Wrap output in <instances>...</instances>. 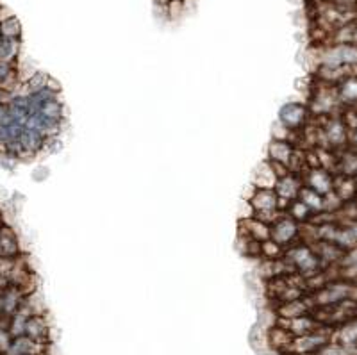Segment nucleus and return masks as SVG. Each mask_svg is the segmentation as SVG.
<instances>
[{"label": "nucleus", "instance_id": "obj_1", "mask_svg": "<svg viewBox=\"0 0 357 355\" xmlns=\"http://www.w3.org/2000/svg\"><path fill=\"white\" fill-rule=\"evenodd\" d=\"M270 239L279 243L284 250L289 248V246L296 245V243H301V238H298V222L293 220L289 214H286L284 218H280L279 222L270 225Z\"/></svg>", "mask_w": 357, "mask_h": 355}, {"label": "nucleus", "instance_id": "obj_2", "mask_svg": "<svg viewBox=\"0 0 357 355\" xmlns=\"http://www.w3.org/2000/svg\"><path fill=\"white\" fill-rule=\"evenodd\" d=\"M238 238H252L263 243L270 239V225L256 218H241L238 223Z\"/></svg>", "mask_w": 357, "mask_h": 355}, {"label": "nucleus", "instance_id": "obj_3", "mask_svg": "<svg viewBox=\"0 0 357 355\" xmlns=\"http://www.w3.org/2000/svg\"><path fill=\"white\" fill-rule=\"evenodd\" d=\"M22 245L20 239H18L17 232L11 225L4 223L0 227V255H6V257H15V255L22 254Z\"/></svg>", "mask_w": 357, "mask_h": 355}, {"label": "nucleus", "instance_id": "obj_4", "mask_svg": "<svg viewBox=\"0 0 357 355\" xmlns=\"http://www.w3.org/2000/svg\"><path fill=\"white\" fill-rule=\"evenodd\" d=\"M25 334L29 338L41 341V343H52L50 339V325L47 322L45 315H34L27 319V327H25Z\"/></svg>", "mask_w": 357, "mask_h": 355}, {"label": "nucleus", "instance_id": "obj_5", "mask_svg": "<svg viewBox=\"0 0 357 355\" xmlns=\"http://www.w3.org/2000/svg\"><path fill=\"white\" fill-rule=\"evenodd\" d=\"M302 186H304V181H302L298 175L295 174H289L288 177L284 179H279L275 184V193L279 195V198H286V200H295V198H298V191L302 190Z\"/></svg>", "mask_w": 357, "mask_h": 355}, {"label": "nucleus", "instance_id": "obj_6", "mask_svg": "<svg viewBox=\"0 0 357 355\" xmlns=\"http://www.w3.org/2000/svg\"><path fill=\"white\" fill-rule=\"evenodd\" d=\"M248 204L254 209H279V195L272 188H257Z\"/></svg>", "mask_w": 357, "mask_h": 355}, {"label": "nucleus", "instance_id": "obj_7", "mask_svg": "<svg viewBox=\"0 0 357 355\" xmlns=\"http://www.w3.org/2000/svg\"><path fill=\"white\" fill-rule=\"evenodd\" d=\"M291 152L293 145H289L286 139H275V137H273L270 146H268V159H275V161L286 163V165H288Z\"/></svg>", "mask_w": 357, "mask_h": 355}, {"label": "nucleus", "instance_id": "obj_8", "mask_svg": "<svg viewBox=\"0 0 357 355\" xmlns=\"http://www.w3.org/2000/svg\"><path fill=\"white\" fill-rule=\"evenodd\" d=\"M22 50V40H6L0 36V61L6 63H18Z\"/></svg>", "mask_w": 357, "mask_h": 355}, {"label": "nucleus", "instance_id": "obj_9", "mask_svg": "<svg viewBox=\"0 0 357 355\" xmlns=\"http://www.w3.org/2000/svg\"><path fill=\"white\" fill-rule=\"evenodd\" d=\"M0 36L6 40H22V24L15 15L0 24Z\"/></svg>", "mask_w": 357, "mask_h": 355}, {"label": "nucleus", "instance_id": "obj_10", "mask_svg": "<svg viewBox=\"0 0 357 355\" xmlns=\"http://www.w3.org/2000/svg\"><path fill=\"white\" fill-rule=\"evenodd\" d=\"M256 188H275L277 184V177L273 175L272 168H270V165H268V161L263 163V166H261L259 169H257L256 177H254V182H252Z\"/></svg>", "mask_w": 357, "mask_h": 355}, {"label": "nucleus", "instance_id": "obj_11", "mask_svg": "<svg viewBox=\"0 0 357 355\" xmlns=\"http://www.w3.org/2000/svg\"><path fill=\"white\" fill-rule=\"evenodd\" d=\"M284 255V248L275 243L273 239H266V241L261 243V259H270V261H275Z\"/></svg>", "mask_w": 357, "mask_h": 355}, {"label": "nucleus", "instance_id": "obj_12", "mask_svg": "<svg viewBox=\"0 0 357 355\" xmlns=\"http://www.w3.org/2000/svg\"><path fill=\"white\" fill-rule=\"evenodd\" d=\"M266 161H268V165H270V168H272L273 175L277 177V181H279V179L288 177V175L291 174V172H289V166L286 165V163L275 161V159H266Z\"/></svg>", "mask_w": 357, "mask_h": 355}, {"label": "nucleus", "instance_id": "obj_13", "mask_svg": "<svg viewBox=\"0 0 357 355\" xmlns=\"http://www.w3.org/2000/svg\"><path fill=\"white\" fill-rule=\"evenodd\" d=\"M184 9V2L183 0H172L170 4H168L167 13L170 15V18H177Z\"/></svg>", "mask_w": 357, "mask_h": 355}, {"label": "nucleus", "instance_id": "obj_14", "mask_svg": "<svg viewBox=\"0 0 357 355\" xmlns=\"http://www.w3.org/2000/svg\"><path fill=\"white\" fill-rule=\"evenodd\" d=\"M8 286H9V279L6 277V275L0 273V291H4Z\"/></svg>", "mask_w": 357, "mask_h": 355}, {"label": "nucleus", "instance_id": "obj_15", "mask_svg": "<svg viewBox=\"0 0 357 355\" xmlns=\"http://www.w3.org/2000/svg\"><path fill=\"white\" fill-rule=\"evenodd\" d=\"M154 2H155V6H158V8H162L165 11H167L168 4H170L172 0H154Z\"/></svg>", "mask_w": 357, "mask_h": 355}, {"label": "nucleus", "instance_id": "obj_16", "mask_svg": "<svg viewBox=\"0 0 357 355\" xmlns=\"http://www.w3.org/2000/svg\"><path fill=\"white\" fill-rule=\"evenodd\" d=\"M6 223V220H4V214H2V211H0V227L4 225Z\"/></svg>", "mask_w": 357, "mask_h": 355}, {"label": "nucleus", "instance_id": "obj_17", "mask_svg": "<svg viewBox=\"0 0 357 355\" xmlns=\"http://www.w3.org/2000/svg\"><path fill=\"white\" fill-rule=\"evenodd\" d=\"M183 2H184V0H183Z\"/></svg>", "mask_w": 357, "mask_h": 355}]
</instances>
